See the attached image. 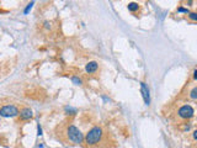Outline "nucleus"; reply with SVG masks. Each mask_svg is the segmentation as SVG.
Here are the masks:
<instances>
[{
  "mask_svg": "<svg viewBox=\"0 0 197 148\" xmlns=\"http://www.w3.org/2000/svg\"><path fill=\"white\" fill-rule=\"evenodd\" d=\"M63 135L65 136V140L67 141H70L76 144L83 143V133L80 132L79 128H76L74 125H71V123H67V125H65L64 133H61V137Z\"/></svg>",
  "mask_w": 197,
  "mask_h": 148,
  "instance_id": "f257e3e1",
  "label": "nucleus"
},
{
  "mask_svg": "<svg viewBox=\"0 0 197 148\" xmlns=\"http://www.w3.org/2000/svg\"><path fill=\"white\" fill-rule=\"evenodd\" d=\"M20 117H21V120H30L32 117V110L28 108L22 109L20 112Z\"/></svg>",
  "mask_w": 197,
  "mask_h": 148,
  "instance_id": "423d86ee",
  "label": "nucleus"
},
{
  "mask_svg": "<svg viewBox=\"0 0 197 148\" xmlns=\"http://www.w3.org/2000/svg\"><path fill=\"white\" fill-rule=\"evenodd\" d=\"M190 19L191 20H195V21H197V14L196 13H190Z\"/></svg>",
  "mask_w": 197,
  "mask_h": 148,
  "instance_id": "9b49d317",
  "label": "nucleus"
},
{
  "mask_svg": "<svg viewBox=\"0 0 197 148\" xmlns=\"http://www.w3.org/2000/svg\"><path fill=\"white\" fill-rule=\"evenodd\" d=\"M193 138H195V140H197V131H195V132H193Z\"/></svg>",
  "mask_w": 197,
  "mask_h": 148,
  "instance_id": "2eb2a0df",
  "label": "nucleus"
},
{
  "mask_svg": "<svg viewBox=\"0 0 197 148\" xmlns=\"http://www.w3.org/2000/svg\"><path fill=\"white\" fill-rule=\"evenodd\" d=\"M32 5H33V3H31V4H28V6H27V8H26V10H25V14H27V13H28V10H30V9H31V8H32Z\"/></svg>",
  "mask_w": 197,
  "mask_h": 148,
  "instance_id": "ddd939ff",
  "label": "nucleus"
},
{
  "mask_svg": "<svg viewBox=\"0 0 197 148\" xmlns=\"http://www.w3.org/2000/svg\"><path fill=\"white\" fill-rule=\"evenodd\" d=\"M97 68H99V64L96 63V62H90V63H88L86 64V72L88 73H95L97 70Z\"/></svg>",
  "mask_w": 197,
  "mask_h": 148,
  "instance_id": "0eeeda50",
  "label": "nucleus"
},
{
  "mask_svg": "<svg viewBox=\"0 0 197 148\" xmlns=\"http://www.w3.org/2000/svg\"><path fill=\"white\" fill-rule=\"evenodd\" d=\"M138 4L137 3H129L128 4V10L129 11H136V10H138Z\"/></svg>",
  "mask_w": 197,
  "mask_h": 148,
  "instance_id": "6e6552de",
  "label": "nucleus"
},
{
  "mask_svg": "<svg viewBox=\"0 0 197 148\" xmlns=\"http://www.w3.org/2000/svg\"><path fill=\"white\" fill-rule=\"evenodd\" d=\"M141 86H142V95H143V99H144V103H145L147 105H149V103H150V98H149V90H148V88L145 86L144 83H142Z\"/></svg>",
  "mask_w": 197,
  "mask_h": 148,
  "instance_id": "39448f33",
  "label": "nucleus"
},
{
  "mask_svg": "<svg viewBox=\"0 0 197 148\" xmlns=\"http://www.w3.org/2000/svg\"><path fill=\"white\" fill-rule=\"evenodd\" d=\"M193 78H195V79L197 80V69H196L195 72H193Z\"/></svg>",
  "mask_w": 197,
  "mask_h": 148,
  "instance_id": "4468645a",
  "label": "nucleus"
},
{
  "mask_svg": "<svg viewBox=\"0 0 197 148\" xmlns=\"http://www.w3.org/2000/svg\"><path fill=\"white\" fill-rule=\"evenodd\" d=\"M179 116L182 118H190L193 116V109L191 108L190 105H184L182 108H180L179 110Z\"/></svg>",
  "mask_w": 197,
  "mask_h": 148,
  "instance_id": "20e7f679",
  "label": "nucleus"
},
{
  "mask_svg": "<svg viewBox=\"0 0 197 148\" xmlns=\"http://www.w3.org/2000/svg\"><path fill=\"white\" fill-rule=\"evenodd\" d=\"M177 11H180V13H189V10L187 9H184V8H179Z\"/></svg>",
  "mask_w": 197,
  "mask_h": 148,
  "instance_id": "f8f14e48",
  "label": "nucleus"
},
{
  "mask_svg": "<svg viewBox=\"0 0 197 148\" xmlns=\"http://www.w3.org/2000/svg\"><path fill=\"white\" fill-rule=\"evenodd\" d=\"M102 136H104V132L102 130H101L100 127H92L90 131L88 132L86 137H85V142L88 143V146H95L101 142V140H102Z\"/></svg>",
  "mask_w": 197,
  "mask_h": 148,
  "instance_id": "f03ea898",
  "label": "nucleus"
},
{
  "mask_svg": "<svg viewBox=\"0 0 197 148\" xmlns=\"http://www.w3.org/2000/svg\"><path fill=\"white\" fill-rule=\"evenodd\" d=\"M17 114H19V110L14 105H5L0 109V116L3 117H14Z\"/></svg>",
  "mask_w": 197,
  "mask_h": 148,
  "instance_id": "7ed1b4c3",
  "label": "nucleus"
},
{
  "mask_svg": "<svg viewBox=\"0 0 197 148\" xmlns=\"http://www.w3.org/2000/svg\"><path fill=\"white\" fill-rule=\"evenodd\" d=\"M71 80H73V83H75V84H76V85H81V84H83V81H81V79H79V78H76V76H74V78H73V79H71Z\"/></svg>",
  "mask_w": 197,
  "mask_h": 148,
  "instance_id": "9d476101",
  "label": "nucleus"
},
{
  "mask_svg": "<svg viewBox=\"0 0 197 148\" xmlns=\"http://www.w3.org/2000/svg\"><path fill=\"white\" fill-rule=\"evenodd\" d=\"M190 96L192 98V99H197V88H193L192 90H191V93H190Z\"/></svg>",
  "mask_w": 197,
  "mask_h": 148,
  "instance_id": "1a4fd4ad",
  "label": "nucleus"
}]
</instances>
